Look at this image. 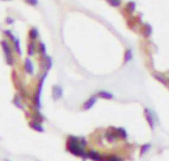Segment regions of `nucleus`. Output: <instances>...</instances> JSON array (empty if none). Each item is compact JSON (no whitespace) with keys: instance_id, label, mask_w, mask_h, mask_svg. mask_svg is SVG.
<instances>
[{"instance_id":"11","label":"nucleus","mask_w":169,"mask_h":161,"mask_svg":"<svg viewBox=\"0 0 169 161\" xmlns=\"http://www.w3.org/2000/svg\"><path fill=\"white\" fill-rule=\"evenodd\" d=\"M133 58V50L131 49H128L125 51V55H124V61L125 63H128L130 60H131Z\"/></svg>"},{"instance_id":"14","label":"nucleus","mask_w":169,"mask_h":161,"mask_svg":"<svg viewBox=\"0 0 169 161\" xmlns=\"http://www.w3.org/2000/svg\"><path fill=\"white\" fill-rule=\"evenodd\" d=\"M145 118H147V121L148 122V125L150 127V129H153L154 122H153V119H152V116L150 115L147 110H145Z\"/></svg>"},{"instance_id":"19","label":"nucleus","mask_w":169,"mask_h":161,"mask_svg":"<svg viewBox=\"0 0 169 161\" xmlns=\"http://www.w3.org/2000/svg\"><path fill=\"white\" fill-rule=\"evenodd\" d=\"M168 87H169V78H168Z\"/></svg>"},{"instance_id":"8","label":"nucleus","mask_w":169,"mask_h":161,"mask_svg":"<svg viewBox=\"0 0 169 161\" xmlns=\"http://www.w3.org/2000/svg\"><path fill=\"white\" fill-rule=\"evenodd\" d=\"M142 32H143V35L145 38H149L150 36H151V34H152V28H151V26H150L149 24H145L143 27V31Z\"/></svg>"},{"instance_id":"18","label":"nucleus","mask_w":169,"mask_h":161,"mask_svg":"<svg viewBox=\"0 0 169 161\" xmlns=\"http://www.w3.org/2000/svg\"><path fill=\"white\" fill-rule=\"evenodd\" d=\"M4 161H10V160H8V159H4Z\"/></svg>"},{"instance_id":"2","label":"nucleus","mask_w":169,"mask_h":161,"mask_svg":"<svg viewBox=\"0 0 169 161\" xmlns=\"http://www.w3.org/2000/svg\"><path fill=\"white\" fill-rule=\"evenodd\" d=\"M87 158H90L93 161H105V156L94 149L87 150Z\"/></svg>"},{"instance_id":"1","label":"nucleus","mask_w":169,"mask_h":161,"mask_svg":"<svg viewBox=\"0 0 169 161\" xmlns=\"http://www.w3.org/2000/svg\"><path fill=\"white\" fill-rule=\"evenodd\" d=\"M87 141L84 137H78L74 135H69L66 140V149L70 153L81 157L83 160L87 158L86 150Z\"/></svg>"},{"instance_id":"10","label":"nucleus","mask_w":169,"mask_h":161,"mask_svg":"<svg viewBox=\"0 0 169 161\" xmlns=\"http://www.w3.org/2000/svg\"><path fill=\"white\" fill-rule=\"evenodd\" d=\"M105 161H124V159L119 155L116 154H109L105 156Z\"/></svg>"},{"instance_id":"3","label":"nucleus","mask_w":169,"mask_h":161,"mask_svg":"<svg viewBox=\"0 0 169 161\" xmlns=\"http://www.w3.org/2000/svg\"><path fill=\"white\" fill-rule=\"evenodd\" d=\"M31 118H32V122L38 123V124H43V122L45 121V117L39 110H36L31 115Z\"/></svg>"},{"instance_id":"15","label":"nucleus","mask_w":169,"mask_h":161,"mask_svg":"<svg viewBox=\"0 0 169 161\" xmlns=\"http://www.w3.org/2000/svg\"><path fill=\"white\" fill-rule=\"evenodd\" d=\"M106 1L113 7H120L122 4V0H106Z\"/></svg>"},{"instance_id":"4","label":"nucleus","mask_w":169,"mask_h":161,"mask_svg":"<svg viewBox=\"0 0 169 161\" xmlns=\"http://www.w3.org/2000/svg\"><path fill=\"white\" fill-rule=\"evenodd\" d=\"M96 96H92L88 99V100L83 104V110H89V109H91L93 106H94V104L96 103Z\"/></svg>"},{"instance_id":"17","label":"nucleus","mask_w":169,"mask_h":161,"mask_svg":"<svg viewBox=\"0 0 169 161\" xmlns=\"http://www.w3.org/2000/svg\"><path fill=\"white\" fill-rule=\"evenodd\" d=\"M149 148V145L148 144H145V145H143L142 147H140V154H143L145 151H147V149Z\"/></svg>"},{"instance_id":"13","label":"nucleus","mask_w":169,"mask_h":161,"mask_svg":"<svg viewBox=\"0 0 169 161\" xmlns=\"http://www.w3.org/2000/svg\"><path fill=\"white\" fill-rule=\"evenodd\" d=\"M62 96V88H60L59 86H55L54 88V99H59Z\"/></svg>"},{"instance_id":"5","label":"nucleus","mask_w":169,"mask_h":161,"mask_svg":"<svg viewBox=\"0 0 169 161\" xmlns=\"http://www.w3.org/2000/svg\"><path fill=\"white\" fill-rule=\"evenodd\" d=\"M153 77L155 78L156 80H158L159 82H161L162 84H164L165 86H168V78L165 76V75L157 73V72H154L153 73Z\"/></svg>"},{"instance_id":"6","label":"nucleus","mask_w":169,"mask_h":161,"mask_svg":"<svg viewBox=\"0 0 169 161\" xmlns=\"http://www.w3.org/2000/svg\"><path fill=\"white\" fill-rule=\"evenodd\" d=\"M135 7H137V5H135V2L134 1H129L128 3L126 4V6H125V10L126 12L129 14V15L131 16V14H133L135 10Z\"/></svg>"},{"instance_id":"12","label":"nucleus","mask_w":169,"mask_h":161,"mask_svg":"<svg viewBox=\"0 0 169 161\" xmlns=\"http://www.w3.org/2000/svg\"><path fill=\"white\" fill-rule=\"evenodd\" d=\"M97 96L100 98H103V99H113L112 94L107 91H99L97 93Z\"/></svg>"},{"instance_id":"9","label":"nucleus","mask_w":169,"mask_h":161,"mask_svg":"<svg viewBox=\"0 0 169 161\" xmlns=\"http://www.w3.org/2000/svg\"><path fill=\"white\" fill-rule=\"evenodd\" d=\"M30 127L34 131H39V132H44L45 131V129H44V127L42 126V124H38V123H35V122L31 121Z\"/></svg>"},{"instance_id":"7","label":"nucleus","mask_w":169,"mask_h":161,"mask_svg":"<svg viewBox=\"0 0 169 161\" xmlns=\"http://www.w3.org/2000/svg\"><path fill=\"white\" fill-rule=\"evenodd\" d=\"M127 23H128V26L129 28H131V29L135 30V28H137V25H138V19L134 17V16H130V18L127 20Z\"/></svg>"},{"instance_id":"16","label":"nucleus","mask_w":169,"mask_h":161,"mask_svg":"<svg viewBox=\"0 0 169 161\" xmlns=\"http://www.w3.org/2000/svg\"><path fill=\"white\" fill-rule=\"evenodd\" d=\"M13 103L15 104L16 107H19L20 109H22V99H19L18 97H16V98L13 100Z\"/></svg>"}]
</instances>
